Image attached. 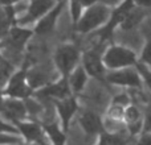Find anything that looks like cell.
<instances>
[{
    "label": "cell",
    "mask_w": 151,
    "mask_h": 145,
    "mask_svg": "<svg viewBox=\"0 0 151 145\" xmlns=\"http://www.w3.org/2000/svg\"><path fill=\"white\" fill-rule=\"evenodd\" d=\"M13 21H15V8L12 5H5L4 9L0 11V40L8 34Z\"/></svg>",
    "instance_id": "cell-20"
},
{
    "label": "cell",
    "mask_w": 151,
    "mask_h": 145,
    "mask_svg": "<svg viewBox=\"0 0 151 145\" xmlns=\"http://www.w3.org/2000/svg\"><path fill=\"white\" fill-rule=\"evenodd\" d=\"M137 145H151V132H142L139 135Z\"/></svg>",
    "instance_id": "cell-28"
},
{
    "label": "cell",
    "mask_w": 151,
    "mask_h": 145,
    "mask_svg": "<svg viewBox=\"0 0 151 145\" xmlns=\"http://www.w3.org/2000/svg\"><path fill=\"white\" fill-rule=\"evenodd\" d=\"M29 145H50V144H48V141H45V143H35V144H29Z\"/></svg>",
    "instance_id": "cell-31"
},
{
    "label": "cell",
    "mask_w": 151,
    "mask_h": 145,
    "mask_svg": "<svg viewBox=\"0 0 151 145\" xmlns=\"http://www.w3.org/2000/svg\"><path fill=\"white\" fill-rule=\"evenodd\" d=\"M131 103H133V102H131V98L129 96V94L123 91V92H119V94H117V95L113 96L111 103H110V104H114V106L126 108V107L130 106Z\"/></svg>",
    "instance_id": "cell-24"
},
{
    "label": "cell",
    "mask_w": 151,
    "mask_h": 145,
    "mask_svg": "<svg viewBox=\"0 0 151 145\" xmlns=\"http://www.w3.org/2000/svg\"><path fill=\"white\" fill-rule=\"evenodd\" d=\"M78 123H80L82 131L88 136H99L105 132L104 129V119L97 112L91 109H83L78 111Z\"/></svg>",
    "instance_id": "cell-11"
},
{
    "label": "cell",
    "mask_w": 151,
    "mask_h": 145,
    "mask_svg": "<svg viewBox=\"0 0 151 145\" xmlns=\"http://www.w3.org/2000/svg\"><path fill=\"white\" fill-rule=\"evenodd\" d=\"M66 7L69 9V16L72 20V26L76 25V23L78 21V18L81 17L83 12V8L81 7V4L76 0H66Z\"/></svg>",
    "instance_id": "cell-21"
},
{
    "label": "cell",
    "mask_w": 151,
    "mask_h": 145,
    "mask_svg": "<svg viewBox=\"0 0 151 145\" xmlns=\"http://www.w3.org/2000/svg\"><path fill=\"white\" fill-rule=\"evenodd\" d=\"M109 1H110V3H115V1L118 3V1H119V0H109Z\"/></svg>",
    "instance_id": "cell-33"
},
{
    "label": "cell",
    "mask_w": 151,
    "mask_h": 145,
    "mask_svg": "<svg viewBox=\"0 0 151 145\" xmlns=\"http://www.w3.org/2000/svg\"><path fill=\"white\" fill-rule=\"evenodd\" d=\"M110 12H111L110 3H97V4L85 8L81 17L78 18V21L73 26L74 32L80 34L97 32L106 24Z\"/></svg>",
    "instance_id": "cell-1"
},
{
    "label": "cell",
    "mask_w": 151,
    "mask_h": 145,
    "mask_svg": "<svg viewBox=\"0 0 151 145\" xmlns=\"http://www.w3.org/2000/svg\"><path fill=\"white\" fill-rule=\"evenodd\" d=\"M3 102H4V100L0 98V112H3Z\"/></svg>",
    "instance_id": "cell-32"
},
{
    "label": "cell",
    "mask_w": 151,
    "mask_h": 145,
    "mask_svg": "<svg viewBox=\"0 0 151 145\" xmlns=\"http://www.w3.org/2000/svg\"><path fill=\"white\" fill-rule=\"evenodd\" d=\"M102 62L107 71L131 68L138 62V54L131 48L119 44H110L102 50Z\"/></svg>",
    "instance_id": "cell-2"
},
{
    "label": "cell",
    "mask_w": 151,
    "mask_h": 145,
    "mask_svg": "<svg viewBox=\"0 0 151 145\" xmlns=\"http://www.w3.org/2000/svg\"><path fill=\"white\" fill-rule=\"evenodd\" d=\"M55 1H65V0H55Z\"/></svg>",
    "instance_id": "cell-34"
},
{
    "label": "cell",
    "mask_w": 151,
    "mask_h": 145,
    "mask_svg": "<svg viewBox=\"0 0 151 145\" xmlns=\"http://www.w3.org/2000/svg\"><path fill=\"white\" fill-rule=\"evenodd\" d=\"M0 132L3 133H15V135H19V131L15 125L8 124V123L0 120Z\"/></svg>",
    "instance_id": "cell-27"
},
{
    "label": "cell",
    "mask_w": 151,
    "mask_h": 145,
    "mask_svg": "<svg viewBox=\"0 0 151 145\" xmlns=\"http://www.w3.org/2000/svg\"><path fill=\"white\" fill-rule=\"evenodd\" d=\"M21 139L15 133H3L0 132V145H20Z\"/></svg>",
    "instance_id": "cell-25"
},
{
    "label": "cell",
    "mask_w": 151,
    "mask_h": 145,
    "mask_svg": "<svg viewBox=\"0 0 151 145\" xmlns=\"http://www.w3.org/2000/svg\"><path fill=\"white\" fill-rule=\"evenodd\" d=\"M88 80H89L88 72L85 71V69L80 63L68 77V85L72 91V95H76V96L80 95L85 90L86 85H88Z\"/></svg>",
    "instance_id": "cell-17"
},
{
    "label": "cell",
    "mask_w": 151,
    "mask_h": 145,
    "mask_svg": "<svg viewBox=\"0 0 151 145\" xmlns=\"http://www.w3.org/2000/svg\"><path fill=\"white\" fill-rule=\"evenodd\" d=\"M33 34L32 29H27L23 26H12L8 32L5 37V44L9 49L15 50V52H20L24 48V45L29 41V38Z\"/></svg>",
    "instance_id": "cell-14"
},
{
    "label": "cell",
    "mask_w": 151,
    "mask_h": 145,
    "mask_svg": "<svg viewBox=\"0 0 151 145\" xmlns=\"http://www.w3.org/2000/svg\"><path fill=\"white\" fill-rule=\"evenodd\" d=\"M65 7H66V0L65 1H56V4L41 18H39L36 21L33 33L39 34V36H48V34L53 33L56 31V28H57V23L60 20L61 13L65 9Z\"/></svg>",
    "instance_id": "cell-8"
},
{
    "label": "cell",
    "mask_w": 151,
    "mask_h": 145,
    "mask_svg": "<svg viewBox=\"0 0 151 145\" xmlns=\"http://www.w3.org/2000/svg\"><path fill=\"white\" fill-rule=\"evenodd\" d=\"M36 95L40 96V98L50 99V100L55 102V100H58V99H64L70 96L72 91L69 88L68 79L58 77V79L53 80V82H48L45 86L36 90Z\"/></svg>",
    "instance_id": "cell-10"
},
{
    "label": "cell",
    "mask_w": 151,
    "mask_h": 145,
    "mask_svg": "<svg viewBox=\"0 0 151 145\" xmlns=\"http://www.w3.org/2000/svg\"><path fill=\"white\" fill-rule=\"evenodd\" d=\"M15 127L17 128L19 133L28 141L29 144H35V143H45L47 137H45L44 129L42 125L39 124L36 122H20L15 123Z\"/></svg>",
    "instance_id": "cell-13"
},
{
    "label": "cell",
    "mask_w": 151,
    "mask_h": 145,
    "mask_svg": "<svg viewBox=\"0 0 151 145\" xmlns=\"http://www.w3.org/2000/svg\"><path fill=\"white\" fill-rule=\"evenodd\" d=\"M42 125L45 137L49 140L50 145H66V132H64L60 124L56 122L45 123Z\"/></svg>",
    "instance_id": "cell-18"
},
{
    "label": "cell",
    "mask_w": 151,
    "mask_h": 145,
    "mask_svg": "<svg viewBox=\"0 0 151 145\" xmlns=\"http://www.w3.org/2000/svg\"><path fill=\"white\" fill-rule=\"evenodd\" d=\"M138 62L151 68V34H149L146 38L143 48H142L141 54L138 55Z\"/></svg>",
    "instance_id": "cell-22"
},
{
    "label": "cell",
    "mask_w": 151,
    "mask_h": 145,
    "mask_svg": "<svg viewBox=\"0 0 151 145\" xmlns=\"http://www.w3.org/2000/svg\"><path fill=\"white\" fill-rule=\"evenodd\" d=\"M76 1H78L81 4V7L85 9V8L90 7V5H94L97 4V3H110L109 0H76ZM111 4V3H110Z\"/></svg>",
    "instance_id": "cell-29"
},
{
    "label": "cell",
    "mask_w": 151,
    "mask_h": 145,
    "mask_svg": "<svg viewBox=\"0 0 151 145\" xmlns=\"http://www.w3.org/2000/svg\"><path fill=\"white\" fill-rule=\"evenodd\" d=\"M3 112L12 122H20L27 116L25 103L21 99L8 98L3 102Z\"/></svg>",
    "instance_id": "cell-16"
},
{
    "label": "cell",
    "mask_w": 151,
    "mask_h": 145,
    "mask_svg": "<svg viewBox=\"0 0 151 145\" xmlns=\"http://www.w3.org/2000/svg\"><path fill=\"white\" fill-rule=\"evenodd\" d=\"M105 80L113 86L125 88H141L143 85L142 78L138 70L135 69V66L109 71L105 77Z\"/></svg>",
    "instance_id": "cell-5"
},
{
    "label": "cell",
    "mask_w": 151,
    "mask_h": 145,
    "mask_svg": "<svg viewBox=\"0 0 151 145\" xmlns=\"http://www.w3.org/2000/svg\"><path fill=\"white\" fill-rule=\"evenodd\" d=\"M134 7H135L134 0H119L114 7H111V12H110V16H109V18H107L106 24H105L101 29H98V31L96 32V33L98 34L99 40H101V41H106V40L111 38L115 29L119 28L123 18L126 17V15H127Z\"/></svg>",
    "instance_id": "cell-4"
},
{
    "label": "cell",
    "mask_w": 151,
    "mask_h": 145,
    "mask_svg": "<svg viewBox=\"0 0 151 145\" xmlns=\"http://www.w3.org/2000/svg\"><path fill=\"white\" fill-rule=\"evenodd\" d=\"M135 69L138 70L139 75H141L142 83H145V85L147 86V88L151 91V68L143 65V63H141V62H137Z\"/></svg>",
    "instance_id": "cell-23"
},
{
    "label": "cell",
    "mask_w": 151,
    "mask_h": 145,
    "mask_svg": "<svg viewBox=\"0 0 151 145\" xmlns=\"http://www.w3.org/2000/svg\"><path fill=\"white\" fill-rule=\"evenodd\" d=\"M55 4H56L55 0H31L25 9V15L19 20V23L21 25L28 24V23H36Z\"/></svg>",
    "instance_id": "cell-12"
},
{
    "label": "cell",
    "mask_w": 151,
    "mask_h": 145,
    "mask_svg": "<svg viewBox=\"0 0 151 145\" xmlns=\"http://www.w3.org/2000/svg\"><path fill=\"white\" fill-rule=\"evenodd\" d=\"M142 119H143L142 111L133 103L123 109L122 122L127 127L130 135H141L142 133Z\"/></svg>",
    "instance_id": "cell-15"
},
{
    "label": "cell",
    "mask_w": 151,
    "mask_h": 145,
    "mask_svg": "<svg viewBox=\"0 0 151 145\" xmlns=\"http://www.w3.org/2000/svg\"><path fill=\"white\" fill-rule=\"evenodd\" d=\"M81 66L88 72L89 78H94L97 80H105L107 70L102 62V52L98 48H93L81 53Z\"/></svg>",
    "instance_id": "cell-6"
},
{
    "label": "cell",
    "mask_w": 151,
    "mask_h": 145,
    "mask_svg": "<svg viewBox=\"0 0 151 145\" xmlns=\"http://www.w3.org/2000/svg\"><path fill=\"white\" fill-rule=\"evenodd\" d=\"M142 132H151V107L146 109L142 119Z\"/></svg>",
    "instance_id": "cell-26"
},
{
    "label": "cell",
    "mask_w": 151,
    "mask_h": 145,
    "mask_svg": "<svg viewBox=\"0 0 151 145\" xmlns=\"http://www.w3.org/2000/svg\"><path fill=\"white\" fill-rule=\"evenodd\" d=\"M81 53V49L73 42H64L56 48L53 54V65L58 77L68 79L69 74L80 65Z\"/></svg>",
    "instance_id": "cell-3"
},
{
    "label": "cell",
    "mask_w": 151,
    "mask_h": 145,
    "mask_svg": "<svg viewBox=\"0 0 151 145\" xmlns=\"http://www.w3.org/2000/svg\"><path fill=\"white\" fill-rule=\"evenodd\" d=\"M134 4L142 8H151V0H134Z\"/></svg>",
    "instance_id": "cell-30"
},
{
    "label": "cell",
    "mask_w": 151,
    "mask_h": 145,
    "mask_svg": "<svg viewBox=\"0 0 151 145\" xmlns=\"http://www.w3.org/2000/svg\"><path fill=\"white\" fill-rule=\"evenodd\" d=\"M145 9H146V8H142V7L135 5V7L126 15V17L123 18V21L119 25V28L122 29V31H126V32L131 31V29H135L137 26L145 20V17H146L147 13Z\"/></svg>",
    "instance_id": "cell-19"
},
{
    "label": "cell",
    "mask_w": 151,
    "mask_h": 145,
    "mask_svg": "<svg viewBox=\"0 0 151 145\" xmlns=\"http://www.w3.org/2000/svg\"><path fill=\"white\" fill-rule=\"evenodd\" d=\"M5 94L9 98L16 99H28L33 94V90H32V87L29 86L28 80H27L25 69H21V70L16 71L13 75H11Z\"/></svg>",
    "instance_id": "cell-9"
},
{
    "label": "cell",
    "mask_w": 151,
    "mask_h": 145,
    "mask_svg": "<svg viewBox=\"0 0 151 145\" xmlns=\"http://www.w3.org/2000/svg\"><path fill=\"white\" fill-rule=\"evenodd\" d=\"M53 103H55L56 112H57L58 120H60L58 124H60V127L63 128L64 132L68 133L72 120H73V117L78 114V111H80L78 96L70 95V96H68V98L55 100Z\"/></svg>",
    "instance_id": "cell-7"
}]
</instances>
